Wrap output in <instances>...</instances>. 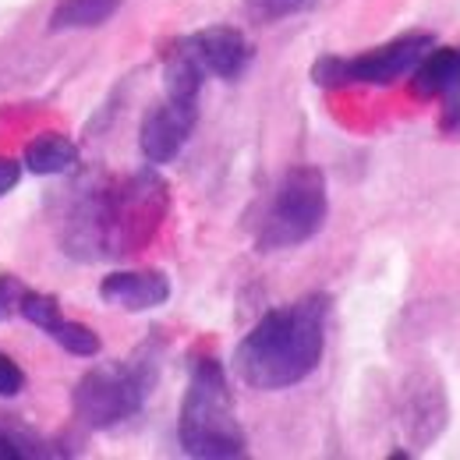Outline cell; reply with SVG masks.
I'll use <instances>...</instances> for the list:
<instances>
[{
  "label": "cell",
  "mask_w": 460,
  "mask_h": 460,
  "mask_svg": "<svg viewBox=\"0 0 460 460\" xmlns=\"http://www.w3.org/2000/svg\"><path fill=\"white\" fill-rule=\"evenodd\" d=\"M326 297H301L266 312L234 350L237 376L255 390H288L308 379L326 347Z\"/></svg>",
  "instance_id": "obj_1"
},
{
  "label": "cell",
  "mask_w": 460,
  "mask_h": 460,
  "mask_svg": "<svg viewBox=\"0 0 460 460\" xmlns=\"http://www.w3.org/2000/svg\"><path fill=\"white\" fill-rule=\"evenodd\" d=\"M181 447L188 457L199 460L244 457V432L237 425L230 383L217 358H202L191 368L181 403Z\"/></svg>",
  "instance_id": "obj_2"
},
{
  "label": "cell",
  "mask_w": 460,
  "mask_h": 460,
  "mask_svg": "<svg viewBox=\"0 0 460 460\" xmlns=\"http://www.w3.org/2000/svg\"><path fill=\"white\" fill-rule=\"evenodd\" d=\"M326 224V177L319 167H294L280 177L259 227L262 252L297 248Z\"/></svg>",
  "instance_id": "obj_3"
},
{
  "label": "cell",
  "mask_w": 460,
  "mask_h": 460,
  "mask_svg": "<svg viewBox=\"0 0 460 460\" xmlns=\"http://www.w3.org/2000/svg\"><path fill=\"white\" fill-rule=\"evenodd\" d=\"M432 50V36L429 32H407L401 40L376 47L361 58H337L326 54L312 64V82L323 89H344V85H390L403 75H411L418 67V60Z\"/></svg>",
  "instance_id": "obj_4"
},
{
  "label": "cell",
  "mask_w": 460,
  "mask_h": 460,
  "mask_svg": "<svg viewBox=\"0 0 460 460\" xmlns=\"http://www.w3.org/2000/svg\"><path fill=\"white\" fill-rule=\"evenodd\" d=\"M153 379L142 365H100L75 386V414L89 429H114L142 411Z\"/></svg>",
  "instance_id": "obj_5"
},
{
  "label": "cell",
  "mask_w": 460,
  "mask_h": 460,
  "mask_svg": "<svg viewBox=\"0 0 460 460\" xmlns=\"http://www.w3.org/2000/svg\"><path fill=\"white\" fill-rule=\"evenodd\" d=\"M411 89L414 96H439L443 100V117L439 128L443 135H460V50L457 47H443V50H429L418 60V67L411 71Z\"/></svg>",
  "instance_id": "obj_6"
},
{
  "label": "cell",
  "mask_w": 460,
  "mask_h": 460,
  "mask_svg": "<svg viewBox=\"0 0 460 460\" xmlns=\"http://www.w3.org/2000/svg\"><path fill=\"white\" fill-rule=\"evenodd\" d=\"M195 107H181V103H160L142 117V131H138V146L142 156L149 164H171L173 156L184 149L191 128H195Z\"/></svg>",
  "instance_id": "obj_7"
},
{
  "label": "cell",
  "mask_w": 460,
  "mask_h": 460,
  "mask_svg": "<svg viewBox=\"0 0 460 460\" xmlns=\"http://www.w3.org/2000/svg\"><path fill=\"white\" fill-rule=\"evenodd\" d=\"M188 50L202 64V71H209L217 78H227V82H234L252 60L248 40L230 25H213L206 32H195L188 40Z\"/></svg>",
  "instance_id": "obj_8"
},
{
  "label": "cell",
  "mask_w": 460,
  "mask_h": 460,
  "mask_svg": "<svg viewBox=\"0 0 460 460\" xmlns=\"http://www.w3.org/2000/svg\"><path fill=\"white\" fill-rule=\"evenodd\" d=\"M401 425L418 447L443 432V425H447V401H443V390H439V383L432 376L407 379Z\"/></svg>",
  "instance_id": "obj_9"
},
{
  "label": "cell",
  "mask_w": 460,
  "mask_h": 460,
  "mask_svg": "<svg viewBox=\"0 0 460 460\" xmlns=\"http://www.w3.org/2000/svg\"><path fill=\"white\" fill-rule=\"evenodd\" d=\"M100 297L128 312L160 308L171 297V280L160 270H138V273H111L100 284Z\"/></svg>",
  "instance_id": "obj_10"
},
{
  "label": "cell",
  "mask_w": 460,
  "mask_h": 460,
  "mask_svg": "<svg viewBox=\"0 0 460 460\" xmlns=\"http://www.w3.org/2000/svg\"><path fill=\"white\" fill-rule=\"evenodd\" d=\"M167 100L171 103H181V107H195L199 111V93H202V64L195 60V54L184 47H177L171 58H167Z\"/></svg>",
  "instance_id": "obj_11"
},
{
  "label": "cell",
  "mask_w": 460,
  "mask_h": 460,
  "mask_svg": "<svg viewBox=\"0 0 460 460\" xmlns=\"http://www.w3.org/2000/svg\"><path fill=\"white\" fill-rule=\"evenodd\" d=\"M75 164H78V149L64 135H43V138L29 142V149H25V167L40 177L67 173Z\"/></svg>",
  "instance_id": "obj_12"
},
{
  "label": "cell",
  "mask_w": 460,
  "mask_h": 460,
  "mask_svg": "<svg viewBox=\"0 0 460 460\" xmlns=\"http://www.w3.org/2000/svg\"><path fill=\"white\" fill-rule=\"evenodd\" d=\"M120 0H60L50 14V29L64 32V29H93L103 25L107 18H114Z\"/></svg>",
  "instance_id": "obj_13"
},
{
  "label": "cell",
  "mask_w": 460,
  "mask_h": 460,
  "mask_svg": "<svg viewBox=\"0 0 460 460\" xmlns=\"http://www.w3.org/2000/svg\"><path fill=\"white\" fill-rule=\"evenodd\" d=\"M47 333H50L64 350H71V354H78V358H96V354H100V337H96V330H89V326H82V323L58 319Z\"/></svg>",
  "instance_id": "obj_14"
},
{
  "label": "cell",
  "mask_w": 460,
  "mask_h": 460,
  "mask_svg": "<svg viewBox=\"0 0 460 460\" xmlns=\"http://www.w3.org/2000/svg\"><path fill=\"white\" fill-rule=\"evenodd\" d=\"M18 312L32 323V326H40L43 333L54 326L60 319V305L58 297H50V294H32V290H25L22 294V301H18Z\"/></svg>",
  "instance_id": "obj_15"
},
{
  "label": "cell",
  "mask_w": 460,
  "mask_h": 460,
  "mask_svg": "<svg viewBox=\"0 0 460 460\" xmlns=\"http://www.w3.org/2000/svg\"><path fill=\"white\" fill-rule=\"evenodd\" d=\"M22 390H25V372L11 358H0V397H18Z\"/></svg>",
  "instance_id": "obj_16"
},
{
  "label": "cell",
  "mask_w": 460,
  "mask_h": 460,
  "mask_svg": "<svg viewBox=\"0 0 460 460\" xmlns=\"http://www.w3.org/2000/svg\"><path fill=\"white\" fill-rule=\"evenodd\" d=\"M22 294H25V288L14 280V277H0V319H7L11 312H18V301H22Z\"/></svg>",
  "instance_id": "obj_17"
},
{
  "label": "cell",
  "mask_w": 460,
  "mask_h": 460,
  "mask_svg": "<svg viewBox=\"0 0 460 460\" xmlns=\"http://www.w3.org/2000/svg\"><path fill=\"white\" fill-rule=\"evenodd\" d=\"M301 4H308V0H255L252 7L262 11V18H280V14H288V11H297Z\"/></svg>",
  "instance_id": "obj_18"
},
{
  "label": "cell",
  "mask_w": 460,
  "mask_h": 460,
  "mask_svg": "<svg viewBox=\"0 0 460 460\" xmlns=\"http://www.w3.org/2000/svg\"><path fill=\"white\" fill-rule=\"evenodd\" d=\"M18 177H22V167L14 164V160H7V156H0V199L18 184Z\"/></svg>",
  "instance_id": "obj_19"
},
{
  "label": "cell",
  "mask_w": 460,
  "mask_h": 460,
  "mask_svg": "<svg viewBox=\"0 0 460 460\" xmlns=\"http://www.w3.org/2000/svg\"><path fill=\"white\" fill-rule=\"evenodd\" d=\"M29 450H22V443L11 436V432H4L0 429V460H18V457H25Z\"/></svg>",
  "instance_id": "obj_20"
}]
</instances>
